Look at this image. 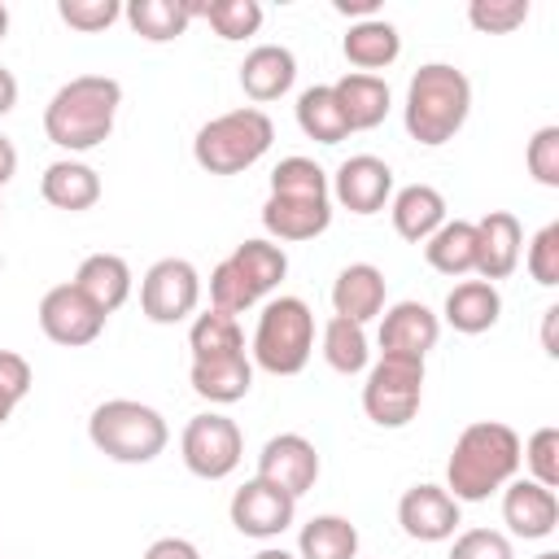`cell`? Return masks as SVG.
Returning a JSON list of instances; mask_svg holds the SVG:
<instances>
[{"label": "cell", "mask_w": 559, "mask_h": 559, "mask_svg": "<svg viewBox=\"0 0 559 559\" xmlns=\"http://www.w3.org/2000/svg\"><path fill=\"white\" fill-rule=\"evenodd\" d=\"M520 467V437L511 424L498 419H476L459 432L454 450H450V498L454 502H485L493 489L511 485Z\"/></svg>", "instance_id": "cell-1"}, {"label": "cell", "mask_w": 559, "mask_h": 559, "mask_svg": "<svg viewBox=\"0 0 559 559\" xmlns=\"http://www.w3.org/2000/svg\"><path fill=\"white\" fill-rule=\"evenodd\" d=\"M122 105V87L109 74H79L70 79L44 109V131L57 148L83 153L96 148L100 140H109L114 131V114Z\"/></svg>", "instance_id": "cell-2"}, {"label": "cell", "mask_w": 559, "mask_h": 559, "mask_svg": "<svg viewBox=\"0 0 559 559\" xmlns=\"http://www.w3.org/2000/svg\"><path fill=\"white\" fill-rule=\"evenodd\" d=\"M472 114V83L454 66H419L406 87V131L411 140L437 148L445 144Z\"/></svg>", "instance_id": "cell-3"}, {"label": "cell", "mask_w": 559, "mask_h": 559, "mask_svg": "<svg viewBox=\"0 0 559 559\" xmlns=\"http://www.w3.org/2000/svg\"><path fill=\"white\" fill-rule=\"evenodd\" d=\"M87 437L114 463H153L166 450V437L170 432H166V419L153 406L114 397V402H100L92 411Z\"/></svg>", "instance_id": "cell-4"}, {"label": "cell", "mask_w": 559, "mask_h": 559, "mask_svg": "<svg viewBox=\"0 0 559 559\" xmlns=\"http://www.w3.org/2000/svg\"><path fill=\"white\" fill-rule=\"evenodd\" d=\"M275 140V127L262 109L245 105V109H231L214 122H205L192 140V153H197V166L210 170V175H240L249 170Z\"/></svg>", "instance_id": "cell-5"}, {"label": "cell", "mask_w": 559, "mask_h": 559, "mask_svg": "<svg viewBox=\"0 0 559 559\" xmlns=\"http://www.w3.org/2000/svg\"><path fill=\"white\" fill-rule=\"evenodd\" d=\"M314 349V314L301 297H280L262 310L253 332V358L271 376H297Z\"/></svg>", "instance_id": "cell-6"}, {"label": "cell", "mask_w": 559, "mask_h": 559, "mask_svg": "<svg viewBox=\"0 0 559 559\" xmlns=\"http://www.w3.org/2000/svg\"><path fill=\"white\" fill-rule=\"evenodd\" d=\"M419 397H424V362L419 358H397V354H384L367 384H362V411L371 424L380 428H402L415 419L419 411Z\"/></svg>", "instance_id": "cell-7"}, {"label": "cell", "mask_w": 559, "mask_h": 559, "mask_svg": "<svg viewBox=\"0 0 559 559\" xmlns=\"http://www.w3.org/2000/svg\"><path fill=\"white\" fill-rule=\"evenodd\" d=\"M245 454V437L227 415H197L183 428V463L201 480H223L236 472Z\"/></svg>", "instance_id": "cell-8"}, {"label": "cell", "mask_w": 559, "mask_h": 559, "mask_svg": "<svg viewBox=\"0 0 559 559\" xmlns=\"http://www.w3.org/2000/svg\"><path fill=\"white\" fill-rule=\"evenodd\" d=\"M197 297H201V280L192 271V262L183 258H162L148 266L144 284H140V310L153 319V323H179L197 310Z\"/></svg>", "instance_id": "cell-9"}, {"label": "cell", "mask_w": 559, "mask_h": 559, "mask_svg": "<svg viewBox=\"0 0 559 559\" xmlns=\"http://www.w3.org/2000/svg\"><path fill=\"white\" fill-rule=\"evenodd\" d=\"M39 328L52 345H66V349H79V345H92L105 328V314L74 288V284H57L44 293L39 301Z\"/></svg>", "instance_id": "cell-10"}, {"label": "cell", "mask_w": 559, "mask_h": 559, "mask_svg": "<svg viewBox=\"0 0 559 559\" xmlns=\"http://www.w3.org/2000/svg\"><path fill=\"white\" fill-rule=\"evenodd\" d=\"M258 480L284 489V493H293V498H301V493L314 489V480H319V450H314L306 437H297V432L271 437V441L262 445V454H258Z\"/></svg>", "instance_id": "cell-11"}, {"label": "cell", "mask_w": 559, "mask_h": 559, "mask_svg": "<svg viewBox=\"0 0 559 559\" xmlns=\"http://www.w3.org/2000/svg\"><path fill=\"white\" fill-rule=\"evenodd\" d=\"M293 515H297V498L266 480H249L231 498V524L245 537H280L293 524Z\"/></svg>", "instance_id": "cell-12"}, {"label": "cell", "mask_w": 559, "mask_h": 559, "mask_svg": "<svg viewBox=\"0 0 559 559\" xmlns=\"http://www.w3.org/2000/svg\"><path fill=\"white\" fill-rule=\"evenodd\" d=\"M397 524L415 542H445L459 524V502L441 485H415L397 502Z\"/></svg>", "instance_id": "cell-13"}, {"label": "cell", "mask_w": 559, "mask_h": 559, "mask_svg": "<svg viewBox=\"0 0 559 559\" xmlns=\"http://www.w3.org/2000/svg\"><path fill=\"white\" fill-rule=\"evenodd\" d=\"M520 245H524V231H520V218L515 214L489 210L476 223V271L485 275V284L507 280L520 266Z\"/></svg>", "instance_id": "cell-14"}, {"label": "cell", "mask_w": 559, "mask_h": 559, "mask_svg": "<svg viewBox=\"0 0 559 559\" xmlns=\"http://www.w3.org/2000/svg\"><path fill=\"white\" fill-rule=\"evenodd\" d=\"M437 336H441V323L419 301H397L380 323V349L397 354V358H419L424 362V354L437 345Z\"/></svg>", "instance_id": "cell-15"}, {"label": "cell", "mask_w": 559, "mask_h": 559, "mask_svg": "<svg viewBox=\"0 0 559 559\" xmlns=\"http://www.w3.org/2000/svg\"><path fill=\"white\" fill-rule=\"evenodd\" d=\"M502 520H507L511 533L524 537V542L550 537L555 524H559L555 489H546V485H537V480H515V485H507V493H502Z\"/></svg>", "instance_id": "cell-16"}, {"label": "cell", "mask_w": 559, "mask_h": 559, "mask_svg": "<svg viewBox=\"0 0 559 559\" xmlns=\"http://www.w3.org/2000/svg\"><path fill=\"white\" fill-rule=\"evenodd\" d=\"M389 192H393V170L380 157H367L362 153V157L341 162V170H336V201L349 214H376V210H384Z\"/></svg>", "instance_id": "cell-17"}, {"label": "cell", "mask_w": 559, "mask_h": 559, "mask_svg": "<svg viewBox=\"0 0 559 559\" xmlns=\"http://www.w3.org/2000/svg\"><path fill=\"white\" fill-rule=\"evenodd\" d=\"M328 223H332L328 197H271L262 205V227L280 240H314L319 231H328Z\"/></svg>", "instance_id": "cell-18"}, {"label": "cell", "mask_w": 559, "mask_h": 559, "mask_svg": "<svg viewBox=\"0 0 559 559\" xmlns=\"http://www.w3.org/2000/svg\"><path fill=\"white\" fill-rule=\"evenodd\" d=\"M297 79V61L288 48L280 44H262L253 48L245 61H240V87L253 105H266V100H280Z\"/></svg>", "instance_id": "cell-19"}, {"label": "cell", "mask_w": 559, "mask_h": 559, "mask_svg": "<svg viewBox=\"0 0 559 559\" xmlns=\"http://www.w3.org/2000/svg\"><path fill=\"white\" fill-rule=\"evenodd\" d=\"M332 306H336V319H349V323L376 319L384 310V275L371 262L345 266L332 284Z\"/></svg>", "instance_id": "cell-20"}, {"label": "cell", "mask_w": 559, "mask_h": 559, "mask_svg": "<svg viewBox=\"0 0 559 559\" xmlns=\"http://www.w3.org/2000/svg\"><path fill=\"white\" fill-rule=\"evenodd\" d=\"M74 288L100 314H114L127 301V293H131V266L118 253H92V258H83V266L74 275Z\"/></svg>", "instance_id": "cell-21"}, {"label": "cell", "mask_w": 559, "mask_h": 559, "mask_svg": "<svg viewBox=\"0 0 559 559\" xmlns=\"http://www.w3.org/2000/svg\"><path fill=\"white\" fill-rule=\"evenodd\" d=\"M498 314H502V297H498V288L485 284V280H463V284H454L450 297H445V323H450L454 332H463V336L489 332V328L498 323Z\"/></svg>", "instance_id": "cell-22"}, {"label": "cell", "mask_w": 559, "mask_h": 559, "mask_svg": "<svg viewBox=\"0 0 559 559\" xmlns=\"http://www.w3.org/2000/svg\"><path fill=\"white\" fill-rule=\"evenodd\" d=\"M39 192H44V201H48L52 210L79 214V210H92V205L100 201V179H96V170L83 166V162H52V166L44 170V179H39Z\"/></svg>", "instance_id": "cell-23"}, {"label": "cell", "mask_w": 559, "mask_h": 559, "mask_svg": "<svg viewBox=\"0 0 559 559\" xmlns=\"http://www.w3.org/2000/svg\"><path fill=\"white\" fill-rule=\"evenodd\" d=\"M332 92L341 100V114H345L349 131L380 127L384 114H389V87L376 74H345L341 83H332Z\"/></svg>", "instance_id": "cell-24"}, {"label": "cell", "mask_w": 559, "mask_h": 559, "mask_svg": "<svg viewBox=\"0 0 559 559\" xmlns=\"http://www.w3.org/2000/svg\"><path fill=\"white\" fill-rule=\"evenodd\" d=\"M441 223H445V201H441L437 188L411 183V188L397 192V201H393V227H397L402 240L419 245V240H428Z\"/></svg>", "instance_id": "cell-25"}, {"label": "cell", "mask_w": 559, "mask_h": 559, "mask_svg": "<svg viewBox=\"0 0 559 559\" xmlns=\"http://www.w3.org/2000/svg\"><path fill=\"white\" fill-rule=\"evenodd\" d=\"M424 253H428V266L441 271V275H467V271H476V223H463V218L441 223L428 236Z\"/></svg>", "instance_id": "cell-26"}, {"label": "cell", "mask_w": 559, "mask_h": 559, "mask_svg": "<svg viewBox=\"0 0 559 559\" xmlns=\"http://www.w3.org/2000/svg\"><path fill=\"white\" fill-rule=\"evenodd\" d=\"M192 389L218 406L240 402L253 389V367L245 354L236 358H214V362H192Z\"/></svg>", "instance_id": "cell-27"}, {"label": "cell", "mask_w": 559, "mask_h": 559, "mask_svg": "<svg viewBox=\"0 0 559 559\" xmlns=\"http://www.w3.org/2000/svg\"><path fill=\"white\" fill-rule=\"evenodd\" d=\"M192 17H197L192 13V0H131L127 4L131 31L144 35V39H153V44H166V39L183 35Z\"/></svg>", "instance_id": "cell-28"}, {"label": "cell", "mask_w": 559, "mask_h": 559, "mask_svg": "<svg viewBox=\"0 0 559 559\" xmlns=\"http://www.w3.org/2000/svg\"><path fill=\"white\" fill-rule=\"evenodd\" d=\"M341 48H345L349 66H358V70H384V66H393V61H397L402 39H397V31H393L389 22L367 17V22L349 26V35H345V44H341Z\"/></svg>", "instance_id": "cell-29"}, {"label": "cell", "mask_w": 559, "mask_h": 559, "mask_svg": "<svg viewBox=\"0 0 559 559\" xmlns=\"http://www.w3.org/2000/svg\"><path fill=\"white\" fill-rule=\"evenodd\" d=\"M188 349H192V362H214V358L245 354V336H240L236 314H223V310L197 314V323L188 332Z\"/></svg>", "instance_id": "cell-30"}, {"label": "cell", "mask_w": 559, "mask_h": 559, "mask_svg": "<svg viewBox=\"0 0 559 559\" xmlns=\"http://www.w3.org/2000/svg\"><path fill=\"white\" fill-rule=\"evenodd\" d=\"M301 559H354L358 555V528L345 515H314L301 524Z\"/></svg>", "instance_id": "cell-31"}, {"label": "cell", "mask_w": 559, "mask_h": 559, "mask_svg": "<svg viewBox=\"0 0 559 559\" xmlns=\"http://www.w3.org/2000/svg\"><path fill=\"white\" fill-rule=\"evenodd\" d=\"M297 127L319 144H341L349 135V122L341 114V100L332 87H310L297 100Z\"/></svg>", "instance_id": "cell-32"}, {"label": "cell", "mask_w": 559, "mask_h": 559, "mask_svg": "<svg viewBox=\"0 0 559 559\" xmlns=\"http://www.w3.org/2000/svg\"><path fill=\"white\" fill-rule=\"evenodd\" d=\"M231 266H236L240 280L249 284L253 301H258L262 293H271V288L288 275V258H284V249H275V245H266V240H245V245H236Z\"/></svg>", "instance_id": "cell-33"}, {"label": "cell", "mask_w": 559, "mask_h": 559, "mask_svg": "<svg viewBox=\"0 0 559 559\" xmlns=\"http://www.w3.org/2000/svg\"><path fill=\"white\" fill-rule=\"evenodd\" d=\"M323 358H328L332 371L358 376L367 367V332H362V323L328 319V328H323Z\"/></svg>", "instance_id": "cell-34"}, {"label": "cell", "mask_w": 559, "mask_h": 559, "mask_svg": "<svg viewBox=\"0 0 559 559\" xmlns=\"http://www.w3.org/2000/svg\"><path fill=\"white\" fill-rule=\"evenodd\" d=\"M197 17H205L223 39H245L262 26V4L258 0H210V4H192Z\"/></svg>", "instance_id": "cell-35"}, {"label": "cell", "mask_w": 559, "mask_h": 559, "mask_svg": "<svg viewBox=\"0 0 559 559\" xmlns=\"http://www.w3.org/2000/svg\"><path fill=\"white\" fill-rule=\"evenodd\" d=\"M271 197H328V175L310 157H284L271 170Z\"/></svg>", "instance_id": "cell-36"}, {"label": "cell", "mask_w": 559, "mask_h": 559, "mask_svg": "<svg viewBox=\"0 0 559 559\" xmlns=\"http://www.w3.org/2000/svg\"><path fill=\"white\" fill-rule=\"evenodd\" d=\"M467 17L485 35H511L515 26L528 22V0H472Z\"/></svg>", "instance_id": "cell-37"}, {"label": "cell", "mask_w": 559, "mask_h": 559, "mask_svg": "<svg viewBox=\"0 0 559 559\" xmlns=\"http://www.w3.org/2000/svg\"><path fill=\"white\" fill-rule=\"evenodd\" d=\"M520 459L528 463V472H533L537 485L555 489V485H559V428H555V424L537 428V432L528 437V445H524Z\"/></svg>", "instance_id": "cell-38"}, {"label": "cell", "mask_w": 559, "mask_h": 559, "mask_svg": "<svg viewBox=\"0 0 559 559\" xmlns=\"http://www.w3.org/2000/svg\"><path fill=\"white\" fill-rule=\"evenodd\" d=\"M210 301H214V310H223V314H240V310L253 306V293H249V284L240 280V271L231 266V258L214 266V275H210Z\"/></svg>", "instance_id": "cell-39"}, {"label": "cell", "mask_w": 559, "mask_h": 559, "mask_svg": "<svg viewBox=\"0 0 559 559\" xmlns=\"http://www.w3.org/2000/svg\"><path fill=\"white\" fill-rule=\"evenodd\" d=\"M57 13H61V22L66 26H74V31H105V26H114L118 22V13H122V4L118 0H61L57 4Z\"/></svg>", "instance_id": "cell-40"}, {"label": "cell", "mask_w": 559, "mask_h": 559, "mask_svg": "<svg viewBox=\"0 0 559 559\" xmlns=\"http://www.w3.org/2000/svg\"><path fill=\"white\" fill-rule=\"evenodd\" d=\"M528 175L542 183V188H559V127H542L533 140H528Z\"/></svg>", "instance_id": "cell-41"}, {"label": "cell", "mask_w": 559, "mask_h": 559, "mask_svg": "<svg viewBox=\"0 0 559 559\" xmlns=\"http://www.w3.org/2000/svg\"><path fill=\"white\" fill-rule=\"evenodd\" d=\"M528 275L537 284H546V288L559 284V223H550V227H542L533 236V245H528Z\"/></svg>", "instance_id": "cell-42"}, {"label": "cell", "mask_w": 559, "mask_h": 559, "mask_svg": "<svg viewBox=\"0 0 559 559\" xmlns=\"http://www.w3.org/2000/svg\"><path fill=\"white\" fill-rule=\"evenodd\" d=\"M450 559H515V555H511V542L502 533H493V528H467L454 542Z\"/></svg>", "instance_id": "cell-43"}, {"label": "cell", "mask_w": 559, "mask_h": 559, "mask_svg": "<svg viewBox=\"0 0 559 559\" xmlns=\"http://www.w3.org/2000/svg\"><path fill=\"white\" fill-rule=\"evenodd\" d=\"M0 389L13 393L17 402L31 393V362L22 354H13V349H0Z\"/></svg>", "instance_id": "cell-44"}, {"label": "cell", "mask_w": 559, "mask_h": 559, "mask_svg": "<svg viewBox=\"0 0 559 559\" xmlns=\"http://www.w3.org/2000/svg\"><path fill=\"white\" fill-rule=\"evenodd\" d=\"M144 559H201V555H197V546L183 542V537H162V542H153V546L144 550Z\"/></svg>", "instance_id": "cell-45"}, {"label": "cell", "mask_w": 559, "mask_h": 559, "mask_svg": "<svg viewBox=\"0 0 559 559\" xmlns=\"http://www.w3.org/2000/svg\"><path fill=\"white\" fill-rule=\"evenodd\" d=\"M555 328H559V306H550L546 310V323H542V349L555 358L559 354V341H555Z\"/></svg>", "instance_id": "cell-46"}, {"label": "cell", "mask_w": 559, "mask_h": 559, "mask_svg": "<svg viewBox=\"0 0 559 559\" xmlns=\"http://www.w3.org/2000/svg\"><path fill=\"white\" fill-rule=\"evenodd\" d=\"M13 170H17V148H13V140L0 135V188L13 179Z\"/></svg>", "instance_id": "cell-47"}, {"label": "cell", "mask_w": 559, "mask_h": 559, "mask_svg": "<svg viewBox=\"0 0 559 559\" xmlns=\"http://www.w3.org/2000/svg\"><path fill=\"white\" fill-rule=\"evenodd\" d=\"M13 105H17V79L0 66V114H9Z\"/></svg>", "instance_id": "cell-48"}, {"label": "cell", "mask_w": 559, "mask_h": 559, "mask_svg": "<svg viewBox=\"0 0 559 559\" xmlns=\"http://www.w3.org/2000/svg\"><path fill=\"white\" fill-rule=\"evenodd\" d=\"M380 4L376 0H336V13H354V17H371Z\"/></svg>", "instance_id": "cell-49"}, {"label": "cell", "mask_w": 559, "mask_h": 559, "mask_svg": "<svg viewBox=\"0 0 559 559\" xmlns=\"http://www.w3.org/2000/svg\"><path fill=\"white\" fill-rule=\"evenodd\" d=\"M13 406H17V397H13V393H4V389H0V424H4V419H9V415H13Z\"/></svg>", "instance_id": "cell-50"}, {"label": "cell", "mask_w": 559, "mask_h": 559, "mask_svg": "<svg viewBox=\"0 0 559 559\" xmlns=\"http://www.w3.org/2000/svg\"><path fill=\"white\" fill-rule=\"evenodd\" d=\"M253 559H293V555H288V550H258Z\"/></svg>", "instance_id": "cell-51"}, {"label": "cell", "mask_w": 559, "mask_h": 559, "mask_svg": "<svg viewBox=\"0 0 559 559\" xmlns=\"http://www.w3.org/2000/svg\"><path fill=\"white\" fill-rule=\"evenodd\" d=\"M4 31H9V9L0 4V39H4Z\"/></svg>", "instance_id": "cell-52"}, {"label": "cell", "mask_w": 559, "mask_h": 559, "mask_svg": "<svg viewBox=\"0 0 559 559\" xmlns=\"http://www.w3.org/2000/svg\"><path fill=\"white\" fill-rule=\"evenodd\" d=\"M537 559H559V555H555V550H546V555H537Z\"/></svg>", "instance_id": "cell-53"}]
</instances>
